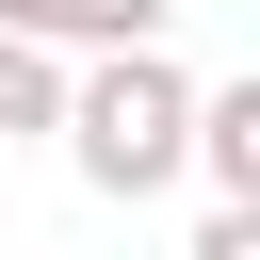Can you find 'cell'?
<instances>
[{
    "label": "cell",
    "mask_w": 260,
    "mask_h": 260,
    "mask_svg": "<svg viewBox=\"0 0 260 260\" xmlns=\"http://www.w3.org/2000/svg\"><path fill=\"white\" fill-rule=\"evenodd\" d=\"M179 260H260V211H228V195H211V211H195V244H179Z\"/></svg>",
    "instance_id": "cell-5"
},
{
    "label": "cell",
    "mask_w": 260,
    "mask_h": 260,
    "mask_svg": "<svg viewBox=\"0 0 260 260\" xmlns=\"http://www.w3.org/2000/svg\"><path fill=\"white\" fill-rule=\"evenodd\" d=\"M162 16H179V0H0V32H16V49H49V65H98V49H162Z\"/></svg>",
    "instance_id": "cell-2"
},
{
    "label": "cell",
    "mask_w": 260,
    "mask_h": 260,
    "mask_svg": "<svg viewBox=\"0 0 260 260\" xmlns=\"http://www.w3.org/2000/svg\"><path fill=\"white\" fill-rule=\"evenodd\" d=\"M49 130H65V65L0 32V146H49Z\"/></svg>",
    "instance_id": "cell-4"
},
{
    "label": "cell",
    "mask_w": 260,
    "mask_h": 260,
    "mask_svg": "<svg viewBox=\"0 0 260 260\" xmlns=\"http://www.w3.org/2000/svg\"><path fill=\"white\" fill-rule=\"evenodd\" d=\"M179 179H211L228 211H260V81H195V146Z\"/></svg>",
    "instance_id": "cell-3"
},
{
    "label": "cell",
    "mask_w": 260,
    "mask_h": 260,
    "mask_svg": "<svg viewBox=\"0 0 260 260\" xmlns=\"http://www.w3.org/2000/svg\"><path fill=\"white\" fill-rule=\"evenodd\" d=\"M114 211L130 195H179V146H195V65L179 49H98V65H65V130H49Z\"/></svg>",
    "instance_id": "cell-1"
}]
</instances>
